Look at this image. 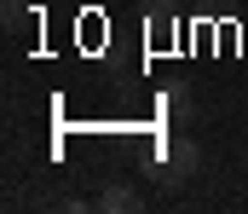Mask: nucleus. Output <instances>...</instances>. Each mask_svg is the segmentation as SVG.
Here are the masks:
<instances>
[{"label":"nucleus","instance_id":"1","mask_svg":"<svg viewBox=\"0 0 248 214\" xmlns=\"http://www.w3.org/2000/svg\"><path fill=\"white\" fill-rule=\"evenodd\" d=\"M196 168H202V145H196V139L179 133V139L162 145V185H185Z\"/></svg>","mask_w":248,"mask_h":214},{"label":"nucleus","instance_id":"2","mask_svg":"<svg viewBox=\"0 0 248 214\" xmlns=\"http://www.w3.org/2000/svg\"><path fill=\"white\" fill-rule=\"evenodd\" d=\"M93 209H104V214H133V209H139V191L116 180V185H104V191L93 197Z\"/></svg>","mask_w":248,"mask_h":214},{"label":"nucleus","instance_id":"3","mask_svg":"<svg viewBox=\"0 0 248 214\" xmlns=\"http://www.w3.org/2000/svg\"><path fill=\"white\" fill-rule=\"evenodd\" d=\"M6 29L17 35V29H29V12H23V0H6Z\"/></svg>","mask_w":248,"mask_h":214}]
</instances>
